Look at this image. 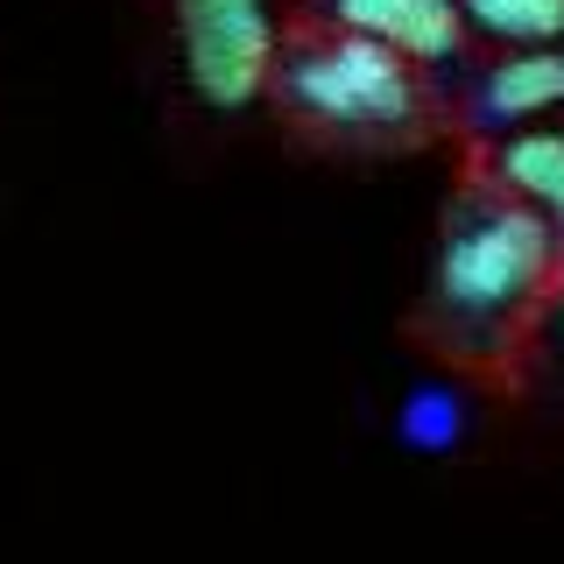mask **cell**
<instances>
[{
    "mask_svg": "<svg viewBox=\"0 0 564 564\" xmlns=\"http://www.w3.org/2000/svg\"><path fill=\"white\" fill-rule=\"evenodd\" d=\"M557 275H564V234L480 170L458 191L445 240H437L423 332L458 367L516 375L543 332V304H551Z\"/></svg>",
    "mask_w": 564,
    "mask_h": 564,
    "instance_id": "1",
    "label": "cell"
},
{
    "mask_svg": "<svg viewBox=\"0 0 564 564\" xmlns=\"http://www.w3.org/2000/svg\"><path fill=\"white\" fill-rule=\"evenodd\" d=\"M275 85H282V99H290L296 120H311V128H325L339 141H367V149L423 141V120H431L416 64L395 57L375 35H360V29L296 43L290 57L275 64Z\"/></svg>",
    "mask_w": 564,
    "mask_h": 564,
    "instance_id": "2",
    "label": "cell"
},
{
    "mask_svg": "<svg viewBox=\"0 0 564 564\" xmlns=\"http://www.w3.org/2000/svg\"><path fill=\"white\" fill-rule=\"evenodd\" d=\"M184 78L212 113H247L275 85V14L269 0H176Z\"/></svg>",
    "mask_w": 564,
    "mask_h": 564,
    "instance_id": "3",
    "label": "cell"
},
{
    "mask_svg": "<svg viewBox=\"0 0 564 564\" xmlns=\"http://www.w3.org/2000/svg\"><path fill=\"white\" fill-rule=\"evenodd\" d=\"M332 14L410 64H458V50H466V8L458 0H332Z\"/></svg>",
    "mask_w": 564,
    "mask_h": 564,
    "instance_id": "4",
    "label": "cell"
},
{
    "mask_svg": "<svg viewBox=\"0 0 564 564\" xmlns=\"http://www.w3.org/2000/svg\"><path fill=\"white\" fill-rule=\"evenodd\" d=\"M557 106H564V50H508L473 85V128L501 134V128L557 113Z\"/></svg>",
    "mask_w": 564,
    "mask_h": 564,
    "instance_id": "5",
    "label": "cell"
},
{
    "mask_svg": "<svg viewBox=\"0 0 564 564\" xmlns=\"http://www.w3.org/2000/svg\"><path fill=\"white\" fill-rule=\"evenodd\" d=\"M480 170H487L501 191H516L522 205L551 212V205L564 198V134H557V128H522V134L494 141Z\"/></svg>",
    "mask_w": 564,
    "mask_h": 564,
    "instance_id": "6",
    "label": "cell"
},
{
    "mask_svg": "<svg viewBox=\"0 0 564 564\" xmlns=\"http://www.w3.org/2000/svg\"><path fill=\"white\" fill-rule=\"evenodd\" d=\"M466 431H473V410H466V395H458L452 381L410 388V402L395 410V437H402L410 452H423V458L458 452V445H466Z\"/></svg>",
    "mask_w": 564,
    "mask_h": 564,
    "instance_id": "7",
    "label": "cell"
},
{
    "mask_svg": "<svg viewBox=\"0 0 564 564\" xmlns=\"http://www.w3.org/2000/svg\"><path fill=\"white\" fill-rule=\"evenodd\" d=\"M458 8H466V29L508 50H551L564 35V0H458Z\"/></svg>",
    "mask_w": 564,
    "mask_h": 564,
    "instance_id": "8",
    "label": "cell"
},
{
    "mask_svg": "<svg viewBox=\"0 0 564 564\" xmlns=\"http://www.w3.org/2000/svg\"><path fill=\"white\" fill-rule=\"evenodd\" d=\"M543 339H551L564 352V275H557V290H551V304H543Z\"/></svg>",
    "mask_w": 564,
    "mask_h": 564,
    "instance_id": "9",
    "label": "cell"
},
{
    "mask_svg": "<svg viewBox=\"0 0 564 564\" xmlns=\"http://www.w3.org/2000/svg\"><path fill=\"white\" fill-rule=\"evenodd\" d=\"M543 219H551V226H557V234H564V198H557L551 212H543Z\"/></svg>",
    "mask_w": 564,
    "mask_h": 564,
    "instance_id": "10",
    "label": "cell"
}]
</instances>
